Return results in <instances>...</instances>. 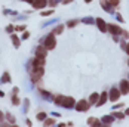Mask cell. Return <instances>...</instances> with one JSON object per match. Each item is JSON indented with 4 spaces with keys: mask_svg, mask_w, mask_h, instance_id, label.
Wrapping results in <instances>:
<instances>
[{
    "mask_svg": "<svg viewBox=\"0 0 129 127\" xmlns=\"http://www.w3.org/2000/svg\"><path fill=\"white\" fill-rule=\"evenodd\" d=\"M111 123H113V117H111V115H107V117L104 115V117H103V124H107V126H110Z\"/></svg>",
    "mask_w": 129,
    "mask_h": 127,
    "instance_id": "obj_16",
    "label": "cell"
},
{
    "mask_svg": "<svg viewBox=\"0 0 129 127\" xmlns=\"http://www.w3.org/2000/svg\"><path fill=\"white\" fill-rule=\"evenodd\" d=\"M12 30H13V25H9V27H8V28H6V31H8V33H11Z\"/></svg>",
    "mask_w": 129,
    "mask_h": 127,
    "instance_id": "obj_28",
    "label": "cell"
},
{
    "mask_svg": "<svg viewBox=\"0 0 129 127\" xmlns=\"http://www.w3.org/2000/svg\"><path fill=\"white\" fill-rule=\"evenodd\" d=\"M96 25H98V28H100V31L101 33H105V31H108V25L104 22V19H101V18H96Z\"/></svg>",
    "mask_w": 129,
    "mask_h": 127,
    "instance_id": "obj_7",
    "label": "cell"
},
{
    "mask_svg": "<svg viewBox=\"0 0 129 127\" xmlns=\"http://www.w3.org/2000/svg\"><path fill=\"white\" fill-rule=\"evenodd\" d=\"M25 2H30V3H31V2H33V0H25Z\"/></svg>",
    "mask_w": 129,
    "mask_h": 127,
    "instance_id": "obj_35",
    "label": "cell"
},
{
    "mask_svg": "<svg viewBox=\"0 0 129 127\" xmlns=\"http://www.w3.org/2000/svg\"><path fill=\"white\" fill-rule=\"evenodd\" d=\"M125 50H126V53L129 55V43H128V46H126V49H125Z\"/></svg>",
    "mask_w": 129,
    "mask_h": 127,
    "instance_id": "obj_30",
    "label": "cell"
},
{
    "mask_svg": "<svg viewBox=\"0 0 129 127\" xmlns=\"http://www.w3.org/2000/svg\"><path fill=\"white\" fill-rule=\"evenodd\" d=\"M126 114H128V115H129V109H126Z\"/></svg>",
    "mask_w": 129,
    "mask_h": 127,
    "instance_id": "obj_34",
    "label": "cell"
},
{
    "mask_svg": "<svg viewBox=\"0 0 129 127\" xmlns=\"http://www.w3.org/2000/svg\"><path fill=\"white\" fill-rule=\"evenodd\" d=\"M43 61H45V59H42V58H37V56H36V58L31 61V64H33L34 68H43V67H45V62H43Z\"/></svg>",
    "mask_w": 129,
    "mask_h": 127,
    "instance_id": "obj_11",
    "label": "cell"
},
{
    "mask_svg": "<svg viewBox=\"0 0 129 127\" xmlns=\"http://www.w3.org/2000/svg\"><path fill=\"white\" fill-rule=\"evenodd\" d=\"M43 76V68H34L33 73H31V80L33 81H39Z\"/></svg>",
    "mask_w": 129,
    "mask_h": 127,
    "instance_id": "obj_4",
    "label": "cell"
},
{
    "mask_svg": "<svg viewBox=\"0 0 129 127\" xmlns=\"http://www.w3.org/2000/svg\"><path fill=\"white\" fill-rule=\"evenodd\" d=\"M114 117H117V118H123V114H119V112H116V114H114Z\"/></svg>",
    "mask_w": 129,
    "mask_h": 127,
    "instance_id": "obj_29",
    "label": "cell"
},
{
    "mask_svg": "<svg viewBox=\"0 0 129 127\" xmlns=\"http://www.w3.org/2000/svg\"><path fill=\"white\" fill-rule=\"evenodd\" d=\"M25 30V27L24 25H19V27H16V31H24Z\"/></svg>",
    "mask_w": 129,
    "mask_h": 127,
    "instance_id": "obj_27",
    "label": "cell"
},
{
    "mask_svg": "<svg viewBox=\"0 0 129 127\" xmlns=\"http://www.w3.org/2000/svg\"><path fill=\"white\" fill-rule=\"evenodd\" d=\"M120 92L123 95H128L129 93V80H122L120 81Z\"/></svg>",
    "mask_w": 129,
    "mask_h": 127,
    "instance_id": "obj_9",
    "label": "cell"
},
{
    "mask_svg": "<svg viewBox=\"0 0 129 127\" xmlns=\"http://www.w3.org/2000/svg\"><path fill=\"white\" fill-rule=\"evenodd\" d=\"M88 124L89 126H103V123H100L96 118H93V117H90L89 120H88Z\"/></svg>",
    "mask_w": 129,
    "mask_h": 127,
    "instance_id": "obj_14",
    "label": "cell"
},
{
    "mask_svg": "<svg viewBox=\"0 0 129 127\" xmlns=\"http://www.w3.org/2000/svg\"><path fill=\"white\" fill-rule=\"evenodd\" d=\"M37 118H39V120H46V114H45V112H39V114H37Z\"/></svg>",
    "mask_w": 129,
    "mask_h": 127,
    "instance_id": "obj_25",
    "label": "cell"
},
{
    "mask_svg": "<svg viewBox=\"0 0 129 127\" xmlns=\"http://www.w3.org/2000/svg\"><path fill=\"white\" fill-rule=\"evenodd\" d=\"M45 126H53L55 124V121L52 120V118H48V120H45V123H43Z\"/></svg>",
    "mask_w": 129,
    "mask_h": 127,
    "instance_id": "obj_21",
    "label": "cell"
},
{
    "mask_svg": "<svg viewBox=\"0 0 129 127\" xmlns=\"http://www.w3.org/2000/svg\"><path fill=\"white\" fill-rule=\"evenodd\" d=\"M31 5H33V8H34V9H43V8H46L48 0H33V2H31Z\"/></svg>",
    "mask_w": 129,
    "mask_h": 127,
    "instance_id": "obj_6",
    "label": "cell"
},
{
    "mask_svg": "<svg viewBox=\"0 0 129 127\" xmlns=\"http://www.w3.org/2000/svg\"><path fill=\"white\" fill-rule=\"evenodd\" d=\"M120 95H122V92L120 89H117V87H113V89L110 90V93H108V98H110V101L116 102L119 98H120Z\"/></svg>",
    "mask_w": 129,
    "mask_h": 127,
    "instance_id": "obj_3",
    "label": "cell"
},
{
    "mask_svg": "<svg viewBox=\"0 0 129 127\" xmlns=\"http://www.w3.org/2000/svg\"><path fill=\"white\" fill-rule=\"evenodd\" d=\"M101 6H103V9H105L107 12H111L113 11V8H111V5H110L108 0H101Z\"/></svg>",
    "mask_w": 129,
    "mask_h": 127,
    "instance_id": "obj_13",
    "label": "cell"
},
{
    "mask_svg": "<svg viewBox=\"0 0 129 127\" xmlns=\"http://www.w3.org/2000/svg\"><path fill=\"white\" fill-rule=\"evenodd\" d=\"M85 2H86V3H89V2H92V0H85Z\"/></svg>",
    "mask_w": 129,
    "mask_h": 127,
    "instance_id": "obj_33",
    "label": "cell"
},
{
    "mask_svg": "<svg viewBox=\"0 0 129 127\" xmlns=\"http://www.w3.org/2000/svg\"><path fill=\"white\" fill-rule=\"evenodd\" d=\"M107 98H108V93H107V92L101 93V96H100V99H98V102H96V105H98V106L104 105V103H105V101H107Z\"/></svg>",
    "mask_w": 129,
    "mask_h": 127,
    "instance_id": "obj_12",
    "label": "cell"
},
{
    "mask_svg": "<svg viewBox=\"0 0 129 127\" xmlns=\"http://www.w3.org/2000/svg\"><path fill=\"white\" fill-rule=\"evenodd\" d=\"M108 2H110L111 6H117V5H119V0H108Z\"/></svg>",
    "mask_w": 129,
    "mask_h": 127,
    "instance_id": "obj_26",
    "label": "cell"
},
{
    "mask_svg": "<svg viewBox=\"0 0 129 127\" xmlns=\"http://www.w3.org/2000/svg\"><path fill=\"white\" fill-rule=\"evenodd\" d=\"M108 31H110L113 36H119V34H122V28L117 27V25H114V24H110V25H108Z\"/></svg>",
    "mask_w": 129,
    "mask_h": 127,
    "instance_id": "obj_10",
    "label": "cell"
},
{
    "mask_svg": "<svg viewBox=\"0 0 129 127\" xmlns=\"http://www.w3.org/2000/svg\"><path fill=\"white\" fill-rule=\"evenodd\" d=\"M70 2H73V0H65L64 3H65V5H67V3H70Z\"/></svg>",
    "mask_w": 129,
    "mask_h": 127,
    "instance_id": "obj_32",
    "label": "cell"
},
{
    "mask_svg": "<svg viewBox=\"0 0 129 127\" xmlns=\"http://www.w3.org/2000/svg\"><path fill=\"white\" fill-rule=\"evenodd\" d=\"M89 105L90 103L88 101H79V102H76V109L79 112H85V111L89 109Z\"/></svg>",
    "mask_w": 129,
    "mask_h": 127,
    "instance_id": "obj_2",
    "label": "cell"
},
{
    "mask_svg": "<svg viewBox=\"0 0 129 127\" xmlns=\"http://www.w3.org/2000/svg\"><path fill=\"white\" fill-rule=\"evenodd\" d=\"M61 106H64V108H73V106H76V101H74L73 98H65L64 96Z\"/></svg>",
    "mask_w": 129,
    "mask_h": 127,
    "instance_id": "obj_5",
    "label": "cell"
},
{
    "mask_svg": "<svg viewBox=\"0 0 129 127\" xmlns=\"http://www.w3.org/2000/svg\"><path fill=\"white\" fill-rule=\"evenodd\" d=\"M62 30H64V28H62V25H58L55 30H53V34H61V33H62Z\"/></svg>",
    "mask_w": 129,
    "mask_h": 127,
    "instance_id": "obj_19",
    "label": "cell"
},
{
    "mask_svg": "<svg viewBox=\"0 0 129 127\" xmlns=\"http://www.w3.org/2000/svg\"><path fill=\"white\" fill-rule=\"evenodd\" d=\"M128 65H129V61H128Z\"/></svg>",
    "mask_w": 129,
    "mask_h": 127,
    "instance_id": "obj_36",
    "label": "cell"
},
{
    "mask_svg": "<svg viewBox=\"0 0 129 127\" xmlns=\"http://www.w3.org/2000/svg\"><path fill=\"white\" fill-rule=\"evenodd\" d=\"M6 118H8V120H9V121H11V123H15V117H13V115H11V114H6Z\"/></svg>",
    "mask_w": 129,
    "mask_h": 127,
    "instance_id": "obj_24",
    "label": "cell"
},
{
    "mask_svg": "<svg viewBox=\"0 0 129 127\" xmlns=\"http://www.w3.org/2000/svg\"><path fill=\"white\" fill-rule=\"evenodd\" d=\"M62 99H64V96H61V95L59 96H55V103L56 105H61L62 103Z\"/></svg>",
    "mask_w": 129,
    "mask_h": 127,
    "instance_id": "obj_18",
    "label": "cell"
},
{
    "mask_svg": "<svg viewBox=\"0 0 129 127\" xmlns=\"http://www.w3.org/2000/svg\"><path fill=\"white\" fill-rule=\"evenodd\" d=\"M98 98H100V95H98V93H92V95H90V99H89V103H90V105H93V103L96 105Z\"/></svg>",
    "mask_w": 129,
    "mask_h": 127,
    "instance_id": "obj_15",
    "label": "cell"
},
{
    "mask_svg": "<svg viewBox=\"0 0 129 127\" xmlns=\"http://www.w3.org/2000/svg\"><path fill=\"white\" fill-rule=\"evenodd\" d=\"M46 47L45 46H39L37 49H36V56L37 58H42V59H46Z\"/></svg>",
    "mask_w": 129,
    "mask_h": 127,
    "instance_id": "obj_8",
    "label": "cell"
},
{
    "mask_svg": "<svg viewBox=\"0 0 129 127\" xmlns=\"http://www.w3.org/2000/svg\"><path fill=\"white\" fill-rule=\"evenodd\" d=\"M12 102H13V105H19V99H18L16 95H13L12 96Z\"/></svg>",
    "mask_w": 129,
    "mask_h": 127,
    "instance_id": "obj_22",
    "label": "cell"
},
{
    "mask_svg": "<svg viewBox=\"0 0 129 127\" xmlns=\"http://www.w3.org/2000/svg\"><path fill=\"white\" fill-rule=\"evenodd\" d=\"M12 41H13V46L15 47H19V38H18V36H12Z\"/></svg>",
    "mask_w": 129,
    "mask_h": 127,
    "instance_id": "obj_17",
    "label": "cell"
},
{
    "mask_svg": "<svg viewBox=\"0 0 129 127\" xmlns=\"http://www.w3.org/2000/svg\"><path fill=\"white\" fill-rule=\"evenodd\" d=\"M0 121H3V114L0 112Z\"/></svg>",
    "mask_w": 129,
    "mask_h": 127,
    "instance_id": "obj_31",
    "label": "cell"
},
{
    "mask_svg": "<svg viewBox=\"0 0 129 127\" xmlns=\"http://www.w3.org/2000/svg\"><path fill=\"white\" fill-rule=\"evenodd\" d=\"M8 81H11V77H9L8 73H5V76H3V78H2V83H8Z\"/></svg>",
    "mask_w": 129,
    "mask_h": 127,
    "instance_id": "obj_20",
    "label": "cell"
},
{
    "mask_svg": "<svg viewBox=\"0 0 129 127\" xmlns=\"http://www.w3.org/2000/svg\"><path fill=\"white\" fill-rule=\"evenodd\" d=\"M77 22H79L77 19H73V21H68V22H67V25H68V27H74Z\"/></svg>",
    "mask_w": 129,
    "mask_h": 127,
    "instance_id": "obj_23",
    "label": "cell"
},
{
    "mask_svg": "<svg viewBox=\"0 0 129 127\" xmlns=\"http://www.w3.org/2000/svg\"><path fill=\"white\" fill-rule=\"evenodd\" d=\"M55 46H56V38H55V34H49L48 37L45 38V47H46L48 50H52Z\"/></svg>",
    "mask_w": 129,
    "mask_h": 127,
    "instance_id": "obj_1",
    "label": "cell"
}]
</instances>
